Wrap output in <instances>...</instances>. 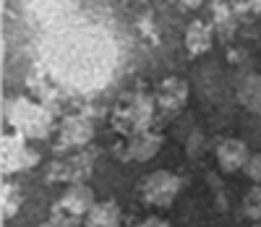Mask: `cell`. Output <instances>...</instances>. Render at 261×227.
Listing matches in <instances>:
<instances>
[{
    "label": "cell",
    "mask_w": 261,
    "mask_h": 227,
    "mask_svg": "<svg viewBox=\"0 0 261 227\" xmlns=\"http://www.w3.org/2000/svg\"><path fill=\"white\" fill-rule=\"evenodd\" d=\"M154 115V102L146 94H130L128 99L118 102L115 107V128L120 133L134 136L139 131H146Z\"/></svg>",
    "instance_id": "obj_1"
},
{
    "label": "cell",
    "mask_w": 261,
    "mask_h": 227,
    "mask_svg": "<svg viewBox=\"0 0 261 227\" xmlns=\"http://www.w3.org/2000/svg\"><path fill=\"white\" fill-rule=\"evenodd\" d=\"M178 191H180V178L170 170H154L139 183V196L149 207H157V209L170 207Z\"/></svg>",
    "instance_id": "obj_2"
},
{
    "label": "cell",
    "mask_w": 261,
    "mask_h": 227,
    "mask_svg": "<svg viewBox=\"0 0 261 227\" xmlns=\"http://www.w3.org/2000/svg\"><path fill=\"white\" fill-rule=\"evenodd\" d=\"M11 123L16 128H21L24 136H32V139H45L50 133V115L27 99H18L11 107Z\"/></svg>",
    "instance_id": "obj_3"
},
{
    "label": "cell",
    "mask_w": 261,
    "mask_h": 227,
    "mask_svg": "<svg viewBox=\"0 0 261 227\" xmlns=\"http://www.w3.org/2000/svg\"><path fill=\"white\" fill-rule=\"evenodd\" d=\"M92 139H94V125L81 115H71L58 125V144L63 149H84L92 144Z\"/></svg>",
    "instance_id": "obj_4"
},
{
    "label": "cell",
    "mask_w": 261,
    "mask_h": 227,
    "mask_svg": "<svg viewBox=\"0 0 261 227\" xmlns=\"http://www.w3.org/2000/svg\"><path fill=\"white\" fill-rule=\"evenodd\" d=\"M94 191L86 186V183H71V188L63 193V198H60V209L65 212V214H71V217H86L92 212V207H94Z\"/></svg>",
    "instance_id": "obj_5"
},
{
    "label": "cell",
    "mask_w": 261,
    "mask_h": 227,
    "mask_svg": "<svg viewBox=\"0 0 261 227\" xmlns=\"http://www.w3.org/2000/svg\"><path fill=\"white\" fill-rule=\"evenodd\" d=\"M214 152H217V165H220L225 172L243 170V165L248 162V157H251L246 141H241V139H225V141L217 144Z\"/></svg>",
    "instance_id": "obj_6"
},
{
    "label": "cell",
    "mask_w": 261,
    "mask_h": 227,
    "mask_svg": "<svg viewBox=\"0 0 261 227\" xmlns=\"http://www.w3.org/2000/svg\"><path fill=\"white\" fill-rule=\"evenodd\" d=\"M160 149H162V136L146 128V131H139L134 136H128L125 154L136 162H146V160H151V157H157Z\"/></svg>",
    "instance_id": "obj_7"
},
{
    "label": "cell",
    "mask_w": 261,
    "mask_h": 227,
    "mask_svg": "<svg viewBox=\"0 0 261 227\" xmlns=\"http://www.w3.org/2000/svg\"><path fill=\"white\" fill-rule=\"evenodd\" d=\"M157 105L162 107V110H167V112H175V110H180L183 105H186V99H188V81H183V79H178V76H170V79H165L160 86H157Z\"/></svg>",
    "instance_id": "obj_8"
},
{
    "label": "cell",
    "mask_w": 261,
    "mask_h": 227,
    "mask_svg": "<svg viewBox=\"0 0 261 227\" xmlns=\"http://www.w3.org/2000/svg\"><path fill=\"white\" fill-rule=\"evenodd\" d=\"M37 162V157L24 146L21 139H3V167L6 172H18V170H27Z\"/></svg>",
    "instance_id": "obj_9"
},
{
    "label": "cell",
    "mask_w": 261,
    "mask_h": 227,
    "mask_svg": "<svg viewBox=\"0 0 261 227\" xmlns=\"http://www.w3.org/2000/svg\"><path fill=\"white\" fill-rule=\"evenodd\" d=\"M212 42H214V32L209 24L204 21H193V24L186 29V50L191 55H204L212 50Z\"/></svg>",
    "instance_id": "obj_10"
},
{
    "label": "cell",
    "mask_w": 261,
    "mask_h": 227,
    "mask_svg": "<svg viewBox=\"0 0 261 227\" xmlns=\"http://www.w3.org/2000/svg\"><path fill=\"white\" fill-rule=\"evenodd\" d=\"M238 102L253 115H261V73H248L238 84Z\"/></svg>",
    "instance_id": "obj_11"
},
{
    "label": "cell",
    "mask_w": 261,
    "mask_h": 227,
    "mask_svg": "<svg viewBox=\"0 0 261 227\" xmlns=\"http://www.w3.org/2000/svg\"><path fill=\"white\" fill-rule=\"evenodd\" d=\"M120 222H123L120 209L113 201H99L86 214V227H120Z\"/></svg>",
    "instance_id": "obj_12"
},
{
    "label": "cell",
    "mask_w": 261,
    "mask_h": 227,
    "mask_svg": "<svg viewBox=\"0 0 261 227\" xmlns=\"http://www.w3.org/2000/svg\"><path fill=\"white\" fill-rule=\"evenodd\" d=\"M243 212H246V217H251V219H261V186H256L253 191L246 193V198H243Z\"/></svg>",
    "instance_id": "obj_13"
},
{
    "label": "cell",
    "mask_w": 261,
    "mask_h": 227,
    "mask_svg": "<svg viewBox=\"0 0 261 227\" xmlns=\"http://www.w3.org/2000/svg\"><path fill=\"white\" fill-rule=\"evenodd\" d=\"M21 207V196H18V188L13 186H3V217H13Z\"/></svg>",
    "instance_id": "obj_14"
},
{
    "label": "cell",
    "mask_w": 261,
    "mask_h": 227,
    "mask_svg": "<svg viewBox=\"0 0 261 227\" xmlns=\"http://www.w3.org/2000/svg\"><path fill=\"white\" fill-rule=\"evenodd\" d=\"M241 172H243L248 180H253V183H261V154H251Z\"/></svg>",
    "instance_id": "obj_15"
},
{
    "label": "cell",
    "mask_w": 261,
    "mask_h": 227,
    "mask_svg": "<svg viewBox=\"0 0 261 227\" xmlns=\"http://www.w3.org/2000/svg\"><path fill=\"white\" fill-rule=\"evenodd\" d=\"M217 29H220V37H230L232 34V18H230V13L222 16V11H217Z\"/></svg>",
    "instance_id": "obj_16"
},
{
    "label": "cell",
    "mask_w": 261,
    "mask_h": 227,
    "mask_svg": "<svg viewBox=\"0 0 261 227\" xmlns=\"http://www.w3.org/2000/svg\"><path fill=\"white\" fill-rule=\"evenodd\" d=\"M180 3H183L186 8H201V6H204V0H180Z\"/></svg>",
    "instance_id": "obj_17"
},
{
    "label": "cell",
    "mask_w": 261,
    "mask_h": 227,
    "mask_svg": "<svg viewBox=\"0 0 261 227\" xmlns=\"http://www.w3.org/2000/svg\"><path fill=\"white\" fill-rule=\"evenodd\" d=\"M248 3H251L253 11H261V0H248Z\"/></svg>",
    "instance_id": "obj_18"
},
{
    "label": "cell",
    "mask_w": 261,
    "mask_h": 227,
    "mask_svg": "<svg viewBox=\"0 0 261 227\" xmlns=\"http://www.w3.org/2000/svg\"><path fill=\"white\" fill-rule=\"evenodd\" d=\"M39 227H63V224H58V222H45V224H39Z\"/></svg>",
    "instance_id": "obj_19"
},
{
    "label": "cell",
    "mask_w": 261,
    "mask_h": 227,
    "mask_svg": "<svg viewBox=\"0 0 261 227\" xmlns=\"http://www.w3.org/2000/svg\"><path fill=\"white\" fill-rule=\"evenodd\" d=\"M139 227H154V224H151V222H144V224H139Z\"/></svg>",
    "instance_id": "obj_20"
}]
</instances>
